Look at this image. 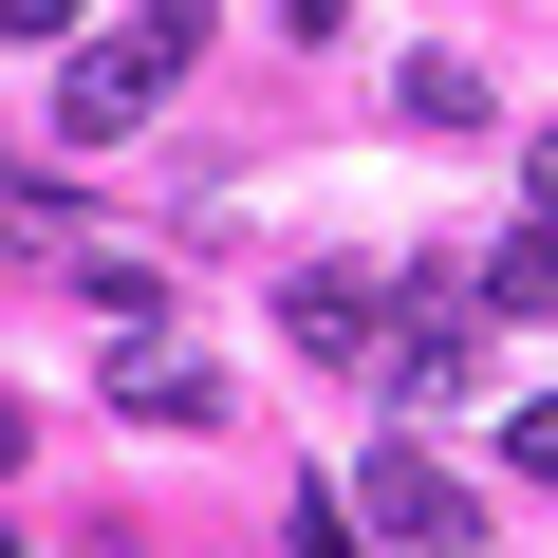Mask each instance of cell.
I'll return each mask as SVG.
<instances>
[{
    "label": "cell",
    "instance_id": "7",
    "mask_svg": "<svg viewBox=\"0 0 558 558\" xmlns=\"http://www.w3.org/2000/svg\"><path fill=\"white\" fill-rule=\"evenodd\" d=\"M410 131H484V75L465 57H410Z\"/></svg>",
    "mask_w": 558,
    "mask_h": 558
},
{
    "label": "cell",
    "instance_id": "5",
    "mask_svg": "<svg viewBox=\"0 0 558 558\" xmlns=\"http://www.w3.org/2000/svg\"><path fill=\"white\" fill-rule=\"evenodd\" d=\"M279 317H299V354H336V373H373V317H391V299H373V279H336V260H317V279H299V299H279Z\"/></svg>",
    "mask_w": 558,
    "mask_h": 558
},
{
    "label": "cell",
    "instance_id": "3",
    "mask_svg": "<svg viewBox=\"0 0 558 558\" xmlns=\"http://www.w3.org/2000/svg\"><path fill=\"white\" fill-rule=\"evenodd\" d=\"M112 410H131V428H223V354H186V336H112Z\"/></svg>",
    "mask_w": 558,
    "mask_h": 558
},
{
    "label": "cell",
    "instance_id": "2",
    "mask_svg": "<svg viewBox=\"0 0 558 558\" xmlns=\"http://www.w3.org/2000/svg\"><path fill=\"white\" fill-rule=\"evenodd\" d=\"M336 502H354V539H410V558H465V539H484V502H465L428 447H373V465H336Z\"/></svg>",
    "mask_w": 558,
    "mask_h": 558
},
{
    "label": "cell",
    "instance_id": "6",
    "mask_svg": "<svg viewBox=\"0 0 558 558\" xmlns=\"http://www.w3.org/2000/svg\"><path fill=\"white\" fill-rule=\"evenodd\" d=\"M484 317H558V223H539V205H521L502 260H484Z\"/></svg>",
    "mask_w": 558,
    "mask_h": 558
},
{
    "label": "cell",
    "instance_id": "1",
    "mask_svg": "<svg viewBox=\"0 0 558 558\" xmlns=\"http://www.w3.org/2000/svg\"><path fill=\"white\" fill-rule=\"evenodd\" d=\"M168 75H186V20H131V38L57 57V131H75V149H112V131H149V112H168Z\"/></svg>",
    "mask_w": 558,
    "mask_h": 558
},
{
    "label": "cell",
    "instance_id": "11",
    "mask_svg": "<svg viewBox=\"0 0 558 558\" xmlns=\"http://www.w3.org/2000/svg\"><path fill=\"white\" fill-rule=\"evenodd\" d=\"M149 20H186V38H205V0H149Z\"/></svg>",
    "mask_w": 558,
    "mask_h": 558
},
{
    "label": "cell",
    "instance_id": "8",
    "mask_svg": "<svg viewBox=\"0 0 558 558\" xmlns=\"http://www.w3.org/2000/svg\"><path fill=\"white\" fill-rule=\"evenodd\" d=\"M38 38H75V0H0V57H38Z\"/></svg>",
    "mask_w": 558,
    "mask_h": 558
},
{
    "label": "cell",
    "instance_id": "9",
    "mask_svg": "<svg viewBox=\"0 0 558 558\" xmlns=\"http://www.w3.org/2000/svg\"><path fill=\"white\" fill-rule=\"evenodd\" d=\"M521 484H558V391H539V410H521Z\"/></svg>",
    "mask_w": 558,
    "mask_h": 558
},
{
    "label": "cell",
    "instance_id": "10",
    "mask_svg": "<svg viewBox=\"0 0 558 558\" xmlns=\"http://www.w3.org/2000/svg\"><path fill=\"white\" fill-rule=\"evenodd\" d=\"M521 205H539V223H558V131H521Z\"/></svg>",
    "mask_w": 558,
    "mask_h": 558
},
{
    "label": "cell",
    "instance_id": "4",
    "mask_svg": "<svg viewBox=\"0 0 558 558\" xmlns=\"http://www.w3.org/2000/svg\"><path fill=\"white\" fill-rule=\"evenodd\" d=\"M373 373H391V391H465V373H484V317H465V299H391V317H373Z\"/></svg>",
    "mask_w": 558,
    "mask_h": 558
}]
</instances>
